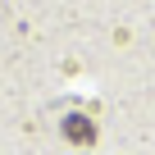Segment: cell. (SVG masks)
<instances>
[{"label":"cell","instance_id":"1","mask_svg":"<svg viewBox=\"0 0 155 155\" xmlns=\"http://www.w3.org/2000/svg\"><path fill=\"white\" fill-rule=\"evenodd\" d=\"M64 137L78 141V146H91V141H96V123H91L87 114H68V119H64Z\"/></svg>","mask_w":155,"mask_h":155}]
</instances>
